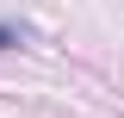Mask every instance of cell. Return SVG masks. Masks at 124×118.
I'll return each instance as SVG.
<instances>
[{"label":"cell","mask_w":124,"mask_h":118,"mask_svg":"<svg viewBox=\"0 0 124 118\" xmlns=\"http://www.w3.org/2000/svg\"><path fill=\"white\" fill-rule=\"evenodd\" d=\"M13 44H25V25H13V19H0V50H13Z\"/></svg>","instance_id":"cell-1"}]
</instances>
